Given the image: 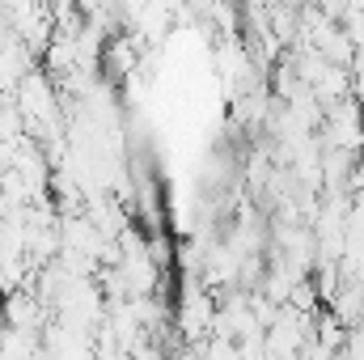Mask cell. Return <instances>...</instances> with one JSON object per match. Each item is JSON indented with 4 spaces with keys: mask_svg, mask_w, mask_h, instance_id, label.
Here are the masks:
<instances>
[{
    "mask_svg": "<svg viewBox=\"0 0 364 360\" xmlns=\"http://www.w3.org/2000/svg\"><path fill=\"white\" fill-rule=\"evenodd\" d=\"M322 136H326V149H348L356 153L364 144V106L360 97H343V102H331L322 110Z\"/></svg>",
    "mask_w": 364,
    "mask_h": 360,
    "instance_id": "cell-1",
    "label": "cell"
}]
</instances>
